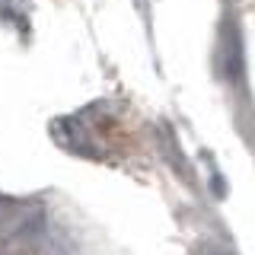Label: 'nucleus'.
Returning <instances> with one entry per match:
<instances>
[]
</instances>
